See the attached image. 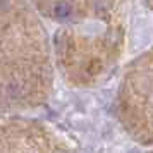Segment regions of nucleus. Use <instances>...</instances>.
Masks as SVG:
<instances>
[{"instance_id": "nucleus-1", "label": "nucleus", "mask_w": 153, "mask_h": 153, "mask_svg": "<svg viewBox=\"0 0 153 153\" xmlns=\"http://www.w3.org/2000/svg\"><path fill=\"white\" fill-rule=\"evenodd\" d=\"M53 14H55L57 19H67L71 14H72V7H71L67 2H59L53 7Z\"/></svg>"}]
</instances>
